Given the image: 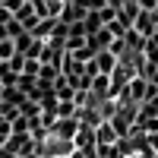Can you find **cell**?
<instances>
[{
    "label": "cell",
    "mask_w": 158,
    "mask_h": 158,
    "mask_svg": "<svg viewBox=\"0 0 158 158\" xmlns=\"http://www.w3.org/2000/svg\"><path fill=\"white\" fill-rule=\"evenodd\" d=\"M155 25H158V22H155V16H152V13H149V10H139L130 29H133L136 35H152V32H155Z\"/></svg>",
    "instance_id": "obj_1"
},
{
    "label": "cell",
    "mask_w": 158,
    "mask_h": 158,
    "mask_svg": "<svg viewBox=\"0 0 158 158\" xmlns=\"http://www.w3.org/2000/svg\"><path fill=\"white\" fill-rule=\"evenodd\" d=\"M117 139H120V136H117V130L111 127V120H101L95 127V146H114Z\"/></svg>",
    "instance_id": "obj_2"
},
{
    "label": "cell",
    "mask_w": 158,
    "mask_h": 158,
    "mask_svg": "<svg viewBox=\"0 0 158 158\" xmlns=\"http://www.w3.org/2000/svg\"><path fill=\"white\" fill-rule=\"evenodd\" d=\"M92 67H95V73H111L117 67V54H111V51L104 48V51H98V54L92 57Z\"/></svg>",
    "instance_id": "obj_3"
},
{
    "label": "cell",
    "mask_w": 158,
    "mask_h": 158,
    "mask_svg": "<svg viewBox=\"0 0 158 158\" xmlns=\"http://www.w3.org/2000/svg\"><path fill=\"white\" fill-rule=\"evenodd\" d=\"M16 54V44H13V38H0V60H10Z\"/></svg>",
    "instance_id": "obj_4"
},
{
    "label": "cell",
    "mask_w": 158,
    "mask_h": 158,
    "mask_svg": "<svg viewBox=\"0 0 158 158\" xmlns=\"http://www.w3.org/2000/svg\"><path fill=\"white\" fill-rule=\"evenodd\" d=\"M54 158H70V155H54Z\"/></svg>",
    "instance_id": "obj_5"
}]
</instances>
